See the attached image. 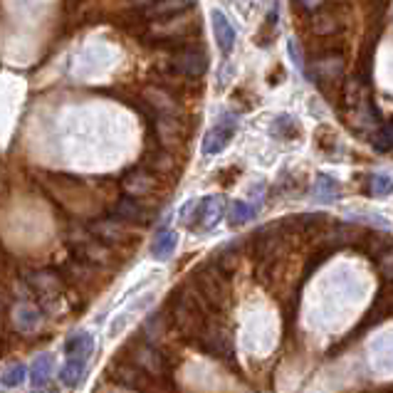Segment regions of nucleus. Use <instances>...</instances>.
<instances>
[{
  "label": "nucleus",
  "mask_w": 393,
  "mask_h": 393,
  "mask_svg": "<svg viewBox=\"0 0 393 393\" xmlns=\"http://www.w3.org/2000/svg\"><path fill=\"white\" fill-rule=\"evenodd\" d=\"M114 218L124 220V223H151L154 218V211L149 206H144V201L139 198H131V196H124V198H116V206H114Z\"/></svg>",
  "instance_id": "obj_16"
},
{
  "label": "nucleus",
  "mask_w": 393,
  "mask_h": 393,
  "mask_svg": "<svg viewBox=\"0 0 393 393\" xmlns=\"http://www.w3.org/2000/svg\"><path fill=\"white\" fill-rule=\"evenodd\" d=\"M151 121L156 126V134H159L161 146H166V149L181 146V144H183V126H181L179 116H174V114H156Z\"/></svg>",
  "instance_id": "obj_18"
},
{
  "label": "nucleus",
  "mask_w": 393,
  "mask_h": 393,
  "mask_svg": "<svg viewBox=\"0 0 393 393\" xmlns=\"http://www.w3.org/2000/svg\"><path fill=\"white\" fill-rule=\"evenodd\" d=\"M25 376H28V369H25L23 364H13L10 369L3 371V376H0V381H3V386H8V389H15V386H20L25 381Z\"/></svg>",
  "instance_id": "obj_36"
},
{
  "label": "nucleus",
  "mask_w": 393,
  "mask_h": 393,
  "mask_svg": "<svg viewBox=\"0 0 393 393\" xmlns=\"http://www.w3.org/2000/svg\"><path fill=\"white\" fill-rule=\"evenodd\" d=\"M171 324L181 339L193 342L206 327V309L198 302L193 289H176L171 294Z\"/></svg>",
  "instance_id": "obj_1"
},
{
  "label": "nucleus",
  "mask_w": 393,
  "mask_h": 393,
  "mask_svg": "<svg viewBox=\"0 0 393 393\" xmlns=\"http://www.w3.org/2000/svg\"><path fill=\"white\" fill-rule=\"evenodd\" d=\"M228 274L220 272L213 265H203L193 272V294L198 297V302L203 304V309L220 312L230 304V287H228Z\"/></svg>",
  "instance_id": "obj_2"
},
{
  "label": "nucleus",
  "mask_w": 393,
  "mask_h": 393,
  "mask_svg": "<svg viewBox=\"0 0 393 393\" xmlns=\"http://www.w3.org/2000/svg\"><path fill=\"white\" fill-rule=\"evenodd\" d=\"M314 193L322 203H334L339 196H342V186H339V181L332 179V176L319 174L314 181Z\"/></svg>",
  "instance_id": "obj_28"
},
{
  "label": "nucleus",
  "mask_w": 393,
  "mask_h": 393,
  "mask_svg": "<svg viewBox=\"0 0 393 393\" xmlns=\"http://www.w3.org/2000/svg\"><path fill=\"white\" fill-rule=\"evenodd\" d=\"M240 242H235V245H228V247H223L220 250V260L218 262H213L215 267H218L220 272H225V274H233L235 272V267L240 265Z\"/></svg>",
  "instance_id": "obj_31"
},
{
  "label": "nucleus",
  "mask_w": 393,
  "mask_h": 393,
  "mask_svg": "<svg viewBox=\"0 0 393 393\" xmlns=\"http://www.w3.org/2000/svg\"><path fill=\"white\" fill-rule=\"evenodd\" d=\"M129 362L136 364L144 374H149L154 381H159V384L161 381H169L171 376V362L149 342H134L131 347H129ZM164 386L169 391L174 389V384H164Z\"/></svg>",
  "instance_id": "obj_4"
},
{
  "label": "nucleus",
  "mask_w": 393,
  "mask_h": 393,
  "mask_svg": "<svg viewBox=\"0 0 393 393\" xmlns=\"http://www.w3.org/2000/svg\"><path fill=\"white\" fill-rule=\"evenodd\" d=\"M233 136H235V116H223V121L215 124L211 131L206 134V139H203V151L208 156L220 154L233 141Z\"/></svg>",
  "instance_id": "obj_17"
},
{
  "label": "nucleus",
  "mask_w": 393,
  "mask_h": 393,
  "mask_svg": "<svg viewBox=\"0 0 393 393\" xmlns=\"http://www.w3.org/2000/svg\"><path fill=\"white\" fill-rule=\"evenodd\" d=\"M225 215V201L223 196H206L198 201L196 206V225H193V230H201V233H208V230H213L215 225L223 220Z\"/></svg>",
  "instance_id": "obj_14"
},
{
  "label": "nucleus",
  "mask_w": 393,
  "mask_h": 393,
  "mask_svg": "<svg viewBox=\"0 0 393 393\" xmlns=\"http://www.w3.org/2000/svg\"><path fill=\"white\" fill-rule=\"evenodd\" d=\"M282 242H284V233L279 230V225L262 228L252 235V257H255L257 282L270 284L272 270L277 267L279 252H282Z\"/></svg>",
  "instance_id": "obj_3"
},
{
  "label": "nucleus",
  "mask_w": 393,
  "mask_h": 393,
  "mask_svg": "<svg viewBox=\"0 0 393 393\" xmlns=\"http://www.w3.org/2000/svg\"><path fill=\"white\" fill-rule=\"evenodd\" d=\"M91 352H94V339L89 332H77L64 342V357L79 359V362H89Z\"/></svg>",
  "instance_id": "obj_22"
},
{
  "label": "nucleus",
  "mask_w": 393,
  "mask_h": 393,
  "mask_svg": "<svg viewBox=\"0 0 393 393\" xmlns=\"http://www.w3.org/2000/svg\"><path fill=\"white\" fill-rule=\"evenodd\" d=\"M141 166L161 179V176L176 174V169H179V161L171 156V151L166 146H156V149H149V151L144 154Z\"/></svg>",
  "instance_id": "obj_19"
},
{
  "label": "nucleus",
  "mask_w": 393,
  "mask_h": 393,
  "mask_svg": "<svg viewBox=\"0 0 393 393\" xmlns=\"http://www.w3.org/2000/svg\"><path fill=\"white\" fill-rule=\"evenodd\" d=\"M277 225L284 233V238H314V235L324 233V228L329 225V218L324 213H302L287 215Z\"/></svg>",
  "instance_id": "obj_7"
},
{
  "label": "nucleus",
  "mask_w": 393,
  "mask_h": 393,
  "mask_svg": "<svg viewBox=\"0 0 393 393\" xmlns=\"http://www.w3.org/2000/svg\"><path fill=\"white\" fill-rule=\"evenodd\" d=\"M362 87H364V82L359 77H352V79L344 82L342 99H344V104H347L349 109H357V106L362 104Z\"/></svg>",
  "instance_id": "obj_33"
},
{
  "label": "nucleus",
  "mask_w": 393,
  "mask_h": 393,
  "mask_svg": "<svg viewBox=\"0 0 393 393\" xmlns=\"http://www.w3.org/2000/svg\"><path fill=\"white\" fill-rule=\"evenodd\" d=\"M144 101H146V106L156 114H174V116H181V104L176 101V96L171 94L169 87H144Z\"/></svg>",
  "instance_id": "obj_15"
},
{
  "label": "nucleus",
  "mask_w": 393,
  "mask_h": 393,
  "mask_svg": "<svg viewBox=\"0 0 393 393\" xmlns=\"http://www.w3.org/2000/svg\"><path fill=\"white\" fill-rule=\"evenodd\" d=\"M277 79H284V69H282V67H274V72L270 74V79H267V82H270V84H277Z\"/></svg>",
  "instance_id": "obj_42"
},
{
  "label": "nucleus",
  "mask_w": 393,
  "mask_h": 393,
  "mask_svg": "<svg viewBox=\"0 0 393 393\" xmlns=\"http://www.w3.org/2000/svg\"><path fill=\"white\" fill-rule=\"evenodd\" d=\"M196 0H154L149 3V8L144 10V15L149 18H161V20H169V18H176V15H183L186 10L193 8Z\"/></svg>",
  "instance_id": "obj_21"
},
{
  "label": "nucleus",
  "mask_w": 393,
  "mask_h": 393,
  "mask_svg": "<svg viewBox=\"0 0 393 393\" xmlns=\"http://www.w3.org/2000/svg\"><path fill=\"white\" fill-rule=\"evenodd\" d=\"M134 3H139V5H149V3H154V0H134Z\"/></svg>",
  "instance_id": "obj_44"
},
{
  "label": "nucleus",
  "mask_w": 393,
  "mask_h": 393,
  "mask_svg": "<svg viewBox=\"0 0 393 393\" xmlns=\"http://www.w3.org/2000/svg\"><path fill=\"white\" fill-rule=\"evenodd\" d=\"M374 149L379 154H389L393 149V126H391V121H384L379 126V131H376V136H374Z\"/></svg>",
  "instance_id": "obj_35"
},
{
  "label": "nucleus",
  "mask_w": 393,
  "mask_h": 393,
  "mask_svg": "<svg viewBox=\"0 0 393 393\" xmlns=\"http://www.w3.org/2000/svg\"><path fill=\"white\" fill-rule=\"evenodd\" d=\"M309 28L314 32L317 37H332L337 35L339 30H342V23H339V18L329 10H314L312 13V20H309Z\"/></svg>",
  "instance_id": "obj_24"
},
{
  "label": "nucleus",
  "mask_w": 393,
  "mask_h": 393,
  "mask_svg": "<svg viewBox=\"0 0 393 393\" xmlns=\"http://www.w3.org/2000/svg\"><path fill=\"white\" fill-rule=\"evenodd\" d=\"M287 50H289V57L294 60V67H297L299 72H307V62H304L302 50L297 47V40H289V42H287Z\"/></svg>",
  "instance_id": "obj_38"
},
{
  "label": "nucleus",
  "mask_w": 393,
  "mask_h": 393,
  "mask_svg": "<svg viewBox=\"0 0 393 393\" xmlns=\"http://www.w3.org/2000/svg\"><path fill=\"white\" fill-rule=\"evenodd\" d=\"M257 215V208L250 206L247 201H235L233 208H230V225L233 228H238V225L247 223V220H252Z\"/></svg>",
  "instance_id": "obj_34"
},
{
  "label": "nucleus",
  "mask_w": 393,
  "mask_h": 393,
  "mask_svg": "<svg viewBox=\"0 0 393 393\" xmlns=\"http://www.w3.org/2000/svg\"><path fill=\"white\" fill-rule=\"evenodd\" d=\"M299 8L309 10V13H314V10H319L322 5H324V0H297Z\"/></svg>",
  "instance_id": "obj_40"
},
{
  "label": "nucleus",
  "mask_w": 393,
  "mask_h": 393,
  "mask_svg": "<svg viewBox=\"0 0 393 393\" xmlns=\"http://www.w3.org/2000/svg\"><path fill=\"white\" fill-rule=\"evenodd\" d=\"M176 242H179V235H176L174 230H161V233L156 235V240L151 242V255L159 257V260H166V257L174 255Z\"/></svg>",
  "instance_id": "obj_29"
},
{
  "label": "nucleus",
  "mask_w": 393,
  "mask_h": 393,
  "mask_svg": "<svg viewBox=\"0 0 393 393\" xmlns=\"http://www.w3.org/2000/svg\"><path fill=\"white\" fill-rule=\"evenodd\" d=\"M74 255L79 260H84L87 265H96V267H111L116 265V252L111 250V245L96 240V238H87V240H77L74 245Z\"/></svg>",
  "instance_id": "obj_12"
},
{
  "label": "nucleus",
  "mask_w": 393,
  "mask_h": 393,
  "mask_svg": "<svg viewBox=\"0 0 393 393\" xmlns=\"http://www.w3.org/2000/svg\"><path fill=\"white\" fill-rule=\"evenodd\" d=\"M196 206H198V201L193 198V201H188L186 206L181 208V223L188 225V228H193V218H196Z\"/></svg>",
  "instance_id": "obj_39"
},
{
  "label": "nucleus",
  "mask_w": 393,
  "mask_h": 393,
  "mask_svg": "<svg viewBox=\"0 0 393 393\" xmlns=\"http://www.w3.org/2000/svg\"><path fill=\"white\" fill-rule=\"evenodd\" d=\"M52 354H42V357L35 359L30 369V381H32V389H45L50 384V376H52Z\"/></svg>",
  "instance_id": "obj_27"
},
{
  "label": "nucleus",
  "mask_w": 393,
  "mask_h": 393,
  "mask_svg": "<svg viewBox=\"0 0 393 393\" xmlns=\"http://www.w3.org/2000/svg\"><path fill=\"white\" fill-rule=\"evenodd\" d=\"M270 134L274 139L292 141V139L302 136V126H299V121L294 119L292 114H279V116H274L272 124H270Z\"/></svg>",
  "instance_id": "obj_25"
},
{
  "label": "nucleus",
  "mask_w": 393,
  "mask_h": 393,
  "mask_svg": "<svg viewBox=\"0 0 393 393\" xmlns=\"http://www.w3.org/2000/svg\"><path fill=\"white\" fill-rule=\"evenodd\" d=\"M169 64L176 74H183V77H188V79H198L206 74L208 57H206V50H203L201 42L188 40L186 45H181L179 50L171 52Z\"/></svg>",
  "instance_id": "obj_5"
},
{
  "label": "nucleus",
  "mask_w": 393,
  "mask_h": 393,
  "mask_svg": "<svg viewBox=\"0 0 393 393\" xmlns=\"http://www.w3.org/2000/svg\"><path fill=\"white\" fill-rule=\"evenodd\" d=\"M213 32H215V40H218V47L223 55H230L233 52V45H235V30L233 25L228 23V18H225L220 10H213Z\"/></svg>",
  "instance_id": "obj_23"
},
{
  "label": "nucleus",
  "mask_w": 393,
  "mask_h": 393,
  "mask_svg": "<svg viewBox=\"0 0 393 393\" xmlns=\"http://www.w3.org/2000/svg\"><path fill=\"white\" fill-rule=\"evenodd\" d=\"M312 67H314L312 77L317 84H339V79L344 77V55L339 50H324L314 57Z\"/></svg>",
  "instance_id": "obj_11"
},
{
  "label": "nucleus",
  "mask_w": 393,
  "mask_h": 393,
  "mask_svg": "<svg viewBox=\"0 0 393 393\" xmlns=\"http://www.w3.org/2000/svg\"><path fill=\"white\" fill-rule=\"evenodd\" d=\"M109 379H114L121 389H131V391H159V386L151 384V376L144 374L136 364H131L129 359H116L114 364L109 366Z\"/></svg>",
  "instance_id": "obj_8"
},
{
  "label": "nucleus",
  "mask_w": 393,
  "mask_h": 393,
  "mask_svg": "<svg viewBox=\"0 0 393 393\" xmlns=\"http://www.w3.org/2000/svg\"><path fill=\"white\" fill-rule=\"evenodd\" d=\"M364 193L369 196H389L391 193V176L386 174H371L364 181Z\"/></svg>",
  "instance_id": "obj_32"
},
{
  "label": "nucleus",
  "mask_w": 393,
  "mask_h": 393,
  "mask_svg": "<svg viewBox=\"0 0 393 393\" xmlns=\"http://www.w3.org/2000/svg\"><path fill=\"white\" fill-rule=\"evenodd\" d=\"M362 250L366 252L369 257H374L376 262L381 260V257L386 255V252H391V238L389 235H379V233H364L362 235Z\"/></svg>",
  "instance_id": "obj_26"
},
{
  "label": "nucleus",
  "mask_w": 393,
  "mask_h": 393,
  "mask_svg": "<svg viewBox=\"0 0 393 393\" xmlns=\"http://www.w3.org/2000/svg\"><path fill=\"white\" fill-rule=\"evenodd\" d=\"M91 235H96V240L106 242V245H121V242L134 240V233L126 228V223L119 218H104V220H91L87 225Z\"/></svg>",
  "instance_id": "obj_13"
},
{
  "label": "nucleus",
  "mask_w": 393,
  "mask_h": 393,
  "mask_svg": "<svg viewBox=\"0 0 393 393\" xmlns=\"http://www.w3.org/2000/svg\"><path fill=\"white\" fill-rule=\"evenodd\" d=\"M198 349L206 352L208 357L213 359H223V362H230L233 359V344H230V337L225 329H220V324H208L203 327V332L196 337Z\"/></svg>",
  "instance_id": "obj_10"
},
{
  "label": "nucleus",
  "mask_w": 393,
  "mask_h": 393,
  "mask_svg": "<svg viewBox=\"0 0 393 393\" xmlns=\"http://www.w3.org/2000/svg\"><path fill=\"white\" fill-rule=\"evenodd\" d=\"M3 265H5V252H3V247H0V270H3Z\"/></svg>",
  "instance_id": "obj_43"
},
{
  "label": "nucleus",
  "mask_w": 393,
  "mask_h": 393,
  "mask_svg": "<svg viewBox=\"0 0 393 393\" xmlns=\"http://www.w3.org/2000/svg\"><path fill=\"white\" fill-rule=\"evenodd\" d=\"M238 174H240V169H238V166H233V169H228V171H220L218 179H225L223 183H228V186H230V183H233V179H235Z\"/></svg>",
  "instance_id": "obj_41"
},
{
  "label": "nucleus",
  "mask_w": 393,
  "mask_h": 393,
  "mask_svg": "<svg viewBox=\"0 0 393 393\" xmlns=\"http://www.w3.org/2000/svg\"><path fill=\"white\" fill-rule=\"evenodd\" d=\"M84 369H87V362H79V359H67V364L62 366L60 371V381L67 389H77L79 381L84 376Z\"/></svg>",
  "instance_id": "obj_30"
},
{
  "label": "nucleus",
  "mask_w": 393,
  "mask_h": 393,
  "mask_svg": "<svg viewBox=\"0 0 393 393\" xmlns=\"http://www.w3.org/2000/svg\"><path fill=\"white\" fill-rule=\"evenodd\" d=\"M40 322H42L40 312H37L35 307L25 304V302L13 304V309H10V324H13V329L20 332V334L35 332L37 327H40Z\"/></svg>",
  "instance_id": "obj_20"
},
{
  "label": "nucleus",
  "mask_w": 393,
  "mask_h": 393,
  "mask_svg": "<svg viewBox=\"0 0 393 393\" xmlns=\"http://www.w3.org/2000/svg\"><path fill=\"white\" fill-rule=\"evenodd\" d=\"M28 284L30 289L37 294L42 309L45 312H57L60 304H64V294H62V279L60 274H55L52 270H37L28 274Z\"/></svg>",
  "instance_id": "obj_6"
},
{
  "label": "nucleus",
  "mask_w": 393,
  "mask_h": 393,
  "mask_svg": "<svg viewBox=\"0 0 393 393\" xmlns=\"http://www.w3.org/2000/svg\"><path fill=\"white\" fill-rule=\"evenodd\" d=\"M317 146L324 149V151H332L337 146V134L329 126H319L317 129Z\"/></svg>",
  "instance_id": "obj_37"
},
{
  "label": "nucleus",
  "mask_w": 393,
  "mask_h": 393,
  "mask_svg": "<svg viewBox=\"0 0 393 393\" xmlns=\"http://www.w3.org/2000/svg\"><path fill=\"white\" fill-rule=\"evenodd\" d=\"M119 186H121V191L126 193V196L139 198V201H144V198H154V196H159L161 193L159 176L151 174V171H146L144 166H136V169L126 171V174L121 176Z\"/></svg>",
  "instance_id": "obj_9"
}]
</instances>
